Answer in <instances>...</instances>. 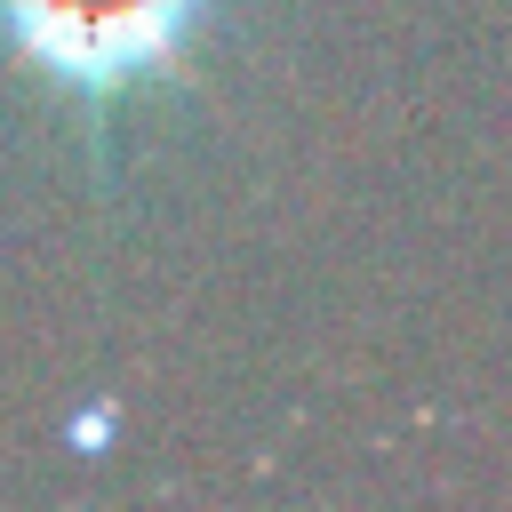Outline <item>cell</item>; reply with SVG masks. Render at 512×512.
I'll list each match as a JSON object with an SVG mask.
<instances>
[{
    "label": "cell",
    "mask_w": 512,
    "mask_h": 512,
    "mask_svg": "<svg viewBox=\"0 0 512 512\" xmlns=\"http://www.w3.org/2000/svg\"><path fill=\"white\" fill-rule=\"evenodd\" d=\"M216 0H0V48L80 112L168 80Z\"/></svg>",
    "instance_id": "obj_1"
}]
</instances>
